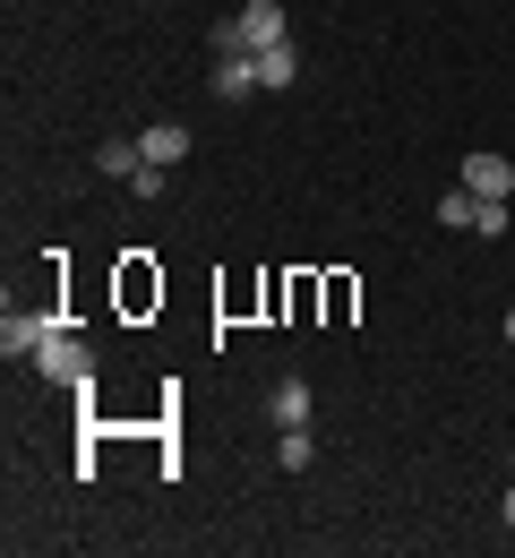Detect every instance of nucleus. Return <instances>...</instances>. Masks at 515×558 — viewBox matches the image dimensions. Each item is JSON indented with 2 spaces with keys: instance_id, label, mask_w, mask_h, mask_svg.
<instances>
[{
  "instance_id": "f257e3e1",
  "label": "nucleus",
  "mask_w": 515,
  "mask_h": 558,
  "mask_svg": "<svg viewBox=\"0 0 515 558\" xmlns=\"http://www.w3.org/2000/svg\"><path fill=\"white\" fill-rule=\"evenodd\" d=\"M267 44H293L284 0H249L241 17H223V26H216V52H267Z\"/></svg>"
},
{
  "instance_id": "f03ea898",
  "label": "nucleus",
  "mask_w": 515,
  "mask_h": 558,
  "mask_svg": "<svg viewBox=\"0 0 515 558\" xmlns=\"http://www.w3.org/2000/svg\"><path fill=\"white\" fill-rule=\"evenodd\" d=\"M35 361H44V378H61V387H86V378H95V352L77 344L70 327H52V336H44V352H35Z\"/></svg>"
},
{
  "instance_id": "7ed1b4c3",
  "label": "nucleus",
  "mask_w": 515,
  "mask_h": 558,
  "mask_svg": "<svg viewBox=\"0 0 515 558\" xmlns=\"http://www.w3.org/2000/svg\"><path fill=\"white\" fill-rule=\"evenodd\" d=\"M464 190H473V198H490V207H507V198H515V163H507V155H490V146H481V155H464Z\"/></svg>"
},
{
  "instance_id": "20e7f679",
  "label": "nucleus",
  "mask_w": 515,
  "mask_h": 558,
  "mask_svg": "<svg viewBox=\"0 0 515 558\" xmlns=\"http://www.w3.org/2000/svg\"><path fill=\"white\" fill-rule=\"evenodd\" d=\"M216 95H223V104L258 95V61H249V52H216Z\"/></svg>"
},
{
  "instance_id": "39448f33",
  "label": "nucleus",
  "mask_w": 515,
  "mask_h": 558,
  "mask_svg": "<svg viewBox=\"0 0 515 558\" xmlns=\"http://www.w3.org/2000/svg\"><path fill=\"white\" fill-rule=\"evenodd\" d=\"M267 421H275V429H309V387H301V378H284V387L267 396Z\"/></svg>"
},
{
  "instance_id": "423d86ee",
  "label": "nucleus",
  "mask_w": 515,
  "mask_h": 558,
  "mask_svg": "<svg viewBox=\"0 0 515 558\" xmlns=\"http://www.w3.org/2000/svg\"><path fill=\"white\" fill-rule=\"evenodd\" d=\"M138 163H147V146H138V138H103V146H95V172H103V181H130Z\"/></svg>"
},
{
  "instance_id": "0eeeda50",
  "label": "nucleus",
  "mask_w": 515,
  "mask_h": 558,
  "mask_svg": "<svg viewBox=\"0 0 515 558\" xmlns=\"http://www.w3.org/2000/svg\"><path fill=\"white\" fill-rule=\"evenodd\" d=\"M44 336H52V327H44V318H26V310H9V318H0V352H9V361H17V352H44Z\"/></svg>"
},
{
  "instance_id": "6e6552de",
  "label": "nucleus",
  "mask_w": 515,
  "mask_h": 558,
  "mask_svg": "<svg viewBox=\"0 0 515 558\" xmlns=\"http://www.w3.org/2000/svg\"><path fill=\"white\" fill-rule=\"evenodd\" d=\"M138 146H147V163H163V172H172V163L189 155V130H181V121H155V130H147Z\"/></svg>"
},
{
  "instance_id": "1a4fd4ad",
  "label": "nucleus",
  "mask_w": 515,
  "mask_h": 558,
  "mask_svg": "<svg viewBox=\"0 0 515 558\" xmlns=\"http://www.w3.org/2000/svg\"><path fill=\"white\" fill-rule=\"evenodd\" d=\"M249 61H258V86H293V77H301L293 44H267V52H249Z\"/></svg>"
},
{
  "instance_id": "9d476101",
  "label": "nucleus",
  "mask_w": 515,
  "mask_h": 558,
  "mask_svg": "<svg viewBox=\"0 0 515 558\" xmlns=\"http://www.w3.org/2000/svg\"><path fill=\"white\" fill-rule=\"evenodd\" d=\"M473 215H481V198H473V190L455 181V190L439 198V223H455V232H473Z\"/></svg>"
},
{
  "instance_id": "9b49d317",
  "label": "nucleus",
  "mask_w": 515,
  "mask_h": 558,
  "mask_svg": "<svg viewBox=\"0 0 515 558\" xmlns=\"http://www.w3.org/2000/svg\"><path fill=\"white\" fill-rule=\"evenodd\" d=\"M275 456H284V473H309V464H318V438H309V429H284Z\"/></svg>"
},
{
  "instance_id": "f8f14e48",
  "label": "nucleus",
  "mask_w": 515,
  "mask_h": 558,
  "mask_svg": "<svg viewBox=\"0 0 515 558\" xmlns=\"http://www.w3.org/2000/svg\"><path fill=\"white\" fill-rule=\"evenodd\" d=\"M130 190H138V198L155 207V198H163V163H138V172H130Z\"/></svg>"
},
{
  "instance_id": "ddd939ff",
  "label": "nucleus",
  "mask_w": 515,
  "mask_h": 558,
  "mask_svg": "<svg viewBox=\"0 0 515 558\" xmlns=\"http://www.w3.org/2000/svg\"><path fill=\"white\" fill-rule=\"evenodd\" d=\"M499 524H507V533H515V489H507V498H499Z\"/></svg>"
},
{
  "instance_id": "4468645a",
  "label": "nucleus",
  "mask_w": 515,
  "mask_h": 558,
  "mask_svg": "<svg viewBox=\"0 0 515 558\" xmlns=\"http://www.w3.org/2000/svg\"><path fill=\"white\" fill-rule=\"evenodd\" d=\"M499 327H507V344H515V310H507V318H499Z\"/></svg>"
},
{
  "instance_id": "2eb2a0df",
  "label": "nucleus",
  "mask_w": 515,
  "mask_h": 558,
  "mask_svg": "<svg viewBox=\"0 0 515 558\" xmlns=\"http://www.w3.org/2000/svg\"><path fill=\"white\" fill-rule=\"evenodd\" d=\"M507 473H515V456H507Z\"/></svg>"
}]
</instances>
